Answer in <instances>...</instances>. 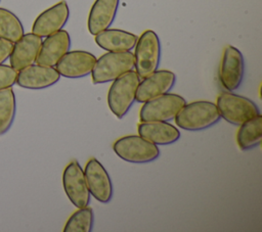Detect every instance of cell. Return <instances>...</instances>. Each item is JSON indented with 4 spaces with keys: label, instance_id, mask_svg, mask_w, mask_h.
<instances>
[{
    "label": "cell",
    "instance_id": "6da1fadb",
    "mask_svg": "<svg viewBox=\"0 0 262 232\" xmlns=\"http://www.w3.org/2000/svg\"><path fill=\"white\" fill-rule=\"evenodd\" d=\"M220 114L215 103L199 100L185 103L175 115V124L185 131H203L220 121Z\"/></svg>",
    "mask_w": 262,
    "mask_h": 232
},
{
    "label": "cell",
    "instance_id": "7a4b0ae2",
    "mask_svg": "<svg viewBox=\"0 0 262 232\" xmlns=\"http://www.w3.org/2000/svg\"><path fill=\"white\" fill-rule=\"evenodd\" d=\"M139 82L140 78L133 69L113 81L107 92V105L118 119H123L133 105Z\"/></svg>",
    "mask_w": 262,
    "mask_h": 232
},
{
    "label": "cell",
    "instance_id": "3957f363",
    "mask_svg": "<svg viewBox=\"0 0 262 232\" xmlns=\"http://www.w3.org/2000/svg\"><path fill=\"white\" fill-rule=\"evenodd\" d=\"M134 68V54L131 51L106 52L102 54L92 68L93 84L113 82L123 74Z\"/></svg>",
    "mask_w": 262,
    "mask_h": 232
},
{
    "label": "cell",
    "instance_id": "277c9868",
    "mask_svg": "<svg viewBox=\"0 0 262 232\" xmlns=\"http://www.w3.org/2000/svg\"><path fill=\"white\" fill-rule=\"evenodd\" d=\"M115 153L123 160L131 164H147L160 155L158 145L140 135H128L119 138L113 144Z\"/></svg>",
    "mask_w": 262,
    "mask_h": 232
},
{
    "label": "cell",
    "instance_id": "5b68a950",
    "mask_svg": "<svg viewBox=\"0 0 262 232\" xmlns=\"http://www.w3.org/2000/svg\"><path fill=\"white\" fill-rule=\"evenodd\" d=\"M134 48L135 72L140 79H143L159 67L161 60L160 39L154 31L146 30L137 39Z\"/></svg>",
    "mask_w": 262,
    "mask_h": 232
},
{
    "label": "cell",
    "instance_id": "8992f818",
    "mask_svg": "<svg viewBox=\"0 0 262 232\" xmlns=\"http://www.w3.org/2000/svg\"><path fill=\"white\" fill-rule=\"evenodd\" d=\"M216 106L220 117L227 123L235 126H239L260 114V110L254 101L229 91L222 92L217 97Z\"/></svg>",
    "mask_w": 262,
    "mask_h": 232
},
{
    "label": "cell",
    "instance_id": "52a82bcc",
    "mask_svg": "<svg viewBox=\"0 0 262 232\" xmlns=\"http://www.w3.org/2000/svg\"><path fill=\"white\" fill-rule=\"evenodd\" d=\"M185 99L174 93H165L143 103L139 111L141 122H168L175 118Z\"/></svg>",
    "mask_w": 262,
    "mask_h": 232
},
{
    "label": "cell",
    "instance_id": "ba28073f",
    "mask_svg": "<svg viewBox=\"0 0 262 232\" xmlns=\"http://www.w3.org/2000/svg\"><path fill=\"white\" fill-rule=\"evenodd\" d=\"M62 186L70 201L78 208L90 202V193L84 176V170L77 160H72L63 170Z\"/></svg>",
    "mask_w": 262,
    "mask_h": 232
},
{
    "label": "cell",
    "instance_id": "9c48e42d",
    "mask_svg": "<svg viewBox=\"0 0 262 232\" xmlns=\"http://www.w3.org/2000/svg\"><path fill=\"white\" fill-rule=\"evenodd\" d=\"M245 75V61L242 52L229 45L224 48L219 66V81L224 89L229 92L236 90Z\"/></svg>",
    "mask_w": 262,
    "mask_h": 232
},
{
    "label": "cell",
    "instance_id": "30bf717a",
    "mask_svg": "<svg viewBox=\"0 0 262 232\" xmlns=\"http://www.w3.org/2000/svg\"><path fill=\"white\" fill-rule=\"evenodd\" d=\"M84 176L90 195L101 203H108L114 194L113 183L101 163L90 158L84 168Z\"/></svg>",
    "mask_w": 262,
    "mask_h": 232
},
{
    "label": "cell",
    "instance_id": "8fae6325",
    "mask_svg": "<svg viewBox=\"0 0 262 232\" xmlns=\"http://www.w3.org/2000/svg\"><path fill=\"white\" fill-rule=\"evenodd\" d=\"M70 16V9L64 0L57 2L41 12L32 26V33L44 38L52 35L66 26Z\"/></svg>",
    "mask_w": 262,
    "mask_h": 232
},
{
    "label": "cell",
    "instance_id": "7c38bea8",
    "mask_svg": "<svg viewBox=\"0 0 262 232\" xmlns=\"http://www.w3.org/2000/svg\"><path fill=\"white\" fill-rule=\"evenodd\" d=\"M96 59L95 55L88 51L69 50L56 63L55 68L64 78L79 79L91 74Z\"/></svg>",
    "mask_w": 262,
    "mask_h": 232
},
{
    "label": "cell",
    "instance_id": "4fadbf2b",
    "mask_svg": "<svg viewBox=\"0 0 262 232\" xmlns=\"http://www.w3.org/2000/svg\"><path fill=\"white\" fill-rule=\"evenodd\" d=\"M175 82L176 76L173 72L157 69L139 82L135 100L139 103H144L151 98L168 93L175 85Z\"/></svg>",
    "mask_w": 262,
    "mask_h": 232
},
{
    "label": "cell",
    "instance_id": "5bb4252c",
    "mask_svg": "<svg viewBox=\"0 0 262 232\" xmlns=\"http://www.w3.org/2000/svg\"><path fill=\"white\" fill-rule=\"evenodd\" d=\"M60 79L54 66L31 64L18 71L16 84L25 89L40 90L53 86Z\"/></svg>",
    "mask_w": 262,
    "mask_h": 232
},
{
    "label": "cell",
    "instance_id": "9a60e30c",
    "mask_svg": "<svg viewBox=\"0 0 262 232\" xmlns=\"http://www.w3.org/2000/svg\"><path fill=\"white\" fill-rule=\"evenodd\" d=\"M71 37L64 30H60L45 37L36 58V63L47 66H55L59 59L70 50Z\"/></svg>",
    "mask_w": 262,
    "mask_h": 232
},
{
    "label": "cell",
    "instance_id": "2e32d148",
    "mask_svg": "<svg viewBox=\"0 0 262 232\" xmlns=\"http://www.w3.org/2000/svg\"><path fill=\"white\" fill-rule=\"evenodd\" d=\"M42 38L33 34H24L23 37L13 44L12 51L9 56L10 65L17 72L26 66L36 62Z\"/></svg>",
    "mask_w": 262,
    "mask_h": 232
},
{
    "label": "cell",
    "instance_id": "e0dca14e",
    "mask_svg": "<svg viewBox=\"0 0 262 232\" xmlns=\"http://www.w3.org/2000/svg\"><path fill=\"white\" fill-rule=\"evenodd\" d=\"M119 3L120 0H95L89 11L87 21L88 31L91 35L95 36L112 26Z\"/></svg>",
    "mask_w": 262,
    "mask_h": 232
},
{
    "label": "cell",
    "instance_id": "ac0fdd59",
    "mask_svg": "<svg viewBox=\"0 0 262 232\" xmlns=\"http://www.w3.org/2000/svg\"><path fill=\"white\" fill-rule=\"evenodd\" d=\"M138 134L156 145H170L180 138L179 130L168 122H142Z\"/></svg>",
    "mask_w": 262,
    "mask_h": 232
},
{
    "label": "cell",
    "instance_id": "d6986e66",
    "mask_svg": "<svg viewBox=\"0 0 262 232\" xmlns=\"http://www.w3.org/2000/svg\"><path fill=\"white\" fill-rule=\"evenodd\" d=\"M138 37L119 29H106L95 35V43L108 52L130 51L135 47Z\"/></svg>",
    "mask_w": 262,
    "mask_h": 232
},
{
    "label": "cell",
    "instance_id": "ffe728a7",
    "mask_svg": "<svg viewBox=\"0 0 262 232\" xmlns=\"http://www.w3.org/2000/svg\"><path fill=\"white\" fill-rule=\"evenodd\" d=\"M262 138V117L258 114L239 125L236 134L238 147L246 151L259 146Z\"/></svg>",
    "mask_w": 262,
    "mask_h": 232
},
{
    "label": "cell",
    "instance_id": "44dd1931",
    "mask_svg": "<svg viewBox=\"0 0 262 232\" xmlns=\"http://www.w3.org/2000/svg\"><path fill=\"white\" fill-rule=\"evenodd\" d=\"M16 112L15 95L11 87L0 90V136L12 126Z\"/></svg>",
    "mask_w": 262,
    "mask_h": 232
},
{
    "label": "cell",
    "instance_id": "7402d4cb",
    "mask_svg": "<svg viewBox=\"0 0 262 232\" xmlns=\"http://www.w3.org/2000/svg\"><path fill=\"white\" fill-rule=\"evenodd\" d=\"M24 34L20 19L12 11L0 7V38L15 43Z\"/></svg>",
    "mask_w": 262,
    "mask_h": 232
},
{
    "label": "cell",
    "instance_id": "603a6c76",
    "mask_svg": "<svg viewBox=\"0 0 262 232\" xmlns=\"http://www.w3.org/2000/svg\"><path fill=\"white\" fill-rule=\"evenodd\" d=\"M94 214L88 205L80 207L67 221L63 232H90L93 228Z\"/></svg>",
    "mask_w": 262,
    "mask_h": 232
},
{
    "label": "cell",
    "instance_id": "cb8c5ba5",
    "mask_svg": "<svg viewBox=\"0 0 262 232\" xmlns=\"http://www.w3.org/2000/svg\"><path fill=\"white\" fill-rule=\"evenodd\" d=\"M17 71L11 65L0 64V90L12 87L16 83Z\"/></svg>",
    "mask_w": 262,
    "mask_h": 232
},
{
    "label": "cell",
    "instance_id": "d4e9b609",
    "mask_svg": "<svg viewBox=\"0 0 262 232\" xmlns=\"http://www.w3.org/2000/svg\"><path fill=\"white\" fill-rule=\"evenodd\" d=\"M13 48V43L0 38V64L9 58Z\"/></svg>",
    "mask_w": 262,
    "mask_h": 232
},
{
    "label": "cell",
    "instance_id": "484cf974",
    "mask_svg": "<svg viewBox=\"0 0 262 232\" xmlns=\"http://www.w3.org/2000/svg\"><path fill=\"white\" fill-rule=\"evenodd\" d=\"M0 1H1V0H0Z\"/></svg>",
    "mask_w": 262,
    "mask_h": 232
}]
</instances>
